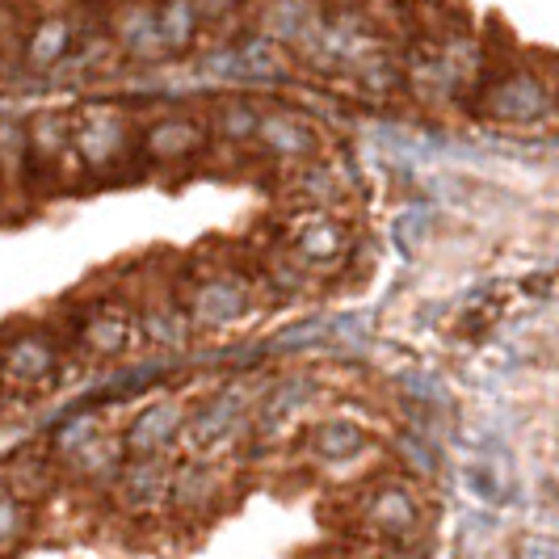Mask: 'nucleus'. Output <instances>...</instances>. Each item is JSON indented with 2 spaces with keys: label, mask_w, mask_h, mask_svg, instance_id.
I'll return each mask as SVG.
<instances>
[{
  "label": "nucleus",
  "mask_w": 559,
  "mask_h": 559,
  "mask_svg": "<svg viewBox=\"0 0 559 559\" xmlns=\"http://www.w3.org/2000/svg\"><path fill=\"white\" fill-rule=\"evenodd\" d=\"M349 518H354V531L362 543H383V547H400V551H408L429 526L417 484L395 476L358 488Z\"/></svg>",
  "instance_id": "obj_1"
},
{
  "label": "nucleus",
  "mask_w": 559,
  "mask_h": 559,
  "mask_svg": "<svg viewBox=\"0 0 559 559\" xmlns=\"http://www.w3.org/2000/svg\"><path fill=\"white\" fill-rule=\"evenodd\" d=\"M68 140H72V156L84 168H114L135 152L131 122L114 106H88L76 118H68Z\"/></svg>",
  "instance_id": "obj_2"
},
{
  "label": "nucleus",
  "mask_w": 559,
  "mask_h": 559,
  "mask_svg": "<svg viewBox=\"0 0 559 559\" xmlns=\"http://www.w3.org/2000/svg\"><path fill=\"white\" fill-rule=\"evenodd\" d=\"M59 370V345L51 333L34 329L17 333L0 345V388L9 392H34L47 388Z\"/></svg>",
  "instance_id": "obj_3"
},
{
  "label": "nucleus",
  "mask_w": 559,
  "mask_h": 559,
  "mask_svg": "<svg viewBox=\"0 0 559 559\" xmlns=\"http://www.w3.org/2000/svg\"><path fill=\"white\" fill-rule=\"evenodd\" d=\"M181 429H186V408L177 400H152L147 408H140L131 425L122 429V459L127 463H152V459H165L168 450L181 442Z\"/></svg>",
  "instance_id": "obj_4"
},
{
  "label": "nucleus",
  "mask_w": 559,
  "mask_h": 559,
  "mask_svg": "<svg viewBox=\"0 0 559 559\" xmlns=\"http://www.w3.org/2000/svg\"><path fill=\"white\" fill-rule=\"evenodd\" d=\"M286 249L308 270H336L349 257V231L324 211H304L286 224Z\"/></svg>",
  "instance_id": "obj_5"
},
{
  "label": "nucleus",
  "mask_w": 559,
  "mask_h": 559,
  "mask_svg": "<svg viewBox=\"0 0 559 559\" xmlns=\"http://www.w3.org/2000/svg\"><path fill=\"white\" fill-rule=\"evenodd\" d=\"M140 341V316L135 308L118 304V299H102L76 320V345L88 358H122L131 345Z\"/></svg>",
  "instance_id": "obj_6"
},
{
  "label": "nucleus",
  "mask_w": 559,
  "mask_h": 559,
  "mask_svg": "<svg viewBox=\"0 0 559 559\" xmlns=\"http://www.w3.org/2000/svg\"><path fill=\"white\" fill-rule=\"evenodd\" d=\"M249 417V404H245V395L236 392V388H227V392L211 395L198 413L186 417V429H181V442L190 450V459H206L211 450H219L245 425Z\"/></svg>",
  "instance_id": "obj_7"
},
{
  "label": "nucleus",
  "mask_w": 559,
  "mask_h": 559,
  "mask_svg": "<svg viewBox=\"0 0 559 559\" xmlns=\"http://www.w3.org/2000/svg\"><path fill=\"white\" fill-rule=\"evenodd\" d=\"M110 492L122 513H156L173 501V463L168 459L122 463L110 479Z\"/></svg>",
  "instance_id": "obj_8"
},
{
  "label": "nucleus",
  "mask_w": 559,
  "mask_h": 559,
  "mask_svg": "<svg viewBox=\"0 0 559 559\" xmlns=\"http://www.w3.org/2000/svg\"><path fill=\"white\" fill-rule=\"evenodd\" d=\"M245 311H249V286L231 278V274H215V278H202L190 290L186 316L202 329H224V324H236Z\"/></svg>",
  "instance_id": "obj_9"
},
{
  "label": "nucleus",
  "mask_w": 559,
  "mask_h": 559,
  "mask_svg": "<svg viewBox=\"0 0 559 559\" xmlns=\"http://www.w3.org/2000/svg\"><path fill=\"white\" fill-rule=\"evenodd\" d=\"M72 47H76V17H68V13H43L22 34V59L38 72L63 63L72 56Z\"/></svg>",
  "instance_id": "obj_10"
},
{
  "label": "nucleus",
  "mask_w": 559,
  "mask_h": 559,
  "mask_svg": "<svg viewBox=\"0 0 559 559\" xmlns=\"http://www.w3.org/2000/svg\"><path fill=\"white\" fill-rule=\"evenodd\" d=\"M202 140H206L202 127L190 122V118H160V122L147 127L143 152L152 160H186V156H194L198 147H202Z\"/></svg>",
  "instance_id": "obj_11"
},
{
  "label": "nucleus",
  "mask_w": 559,
  "mask_h": 559,
  "mask_svg": "<svg viewBox=\"0 0 559 559\" xmlns=\"http://www.w3.org/2000/svg\"><path fill=\"white\" fill-rule=\"evenodd\" d=\"M366 429L354 425V420H320L311 429V454L320 463H349L366 450Z\"/></svg>",
  "instance_id": "obj_12"
},
{
  "label": "nucleus",
  "mask_w": 559,
  "mask_h": 559,
  "mask_svg": "<svg viewBox=\"0 0 559 559\" xmlns=\"http://www.w3.org/2000/svg\"><path fill=\"white\" fill-rule=\"evenodd\" d=\"M547 106V93L531 76H509L488 93V110L497 118H538Z\"/></svg>",
  "instance_id": "obj_13"
},
{
  "label": "nucleus",
  "mask_w": 559,
  "mask_h": 559,
  "mask_svg": "<svg viewBox=\"0 0 559 559\" xmlns=\"http://www.w3.org/2000/svg\"><path fill=\"white\" fill-rule=\"evenodd\" d=\"M152 17H156V34H160V47L168 51H181V47H190L198 34V9L194 0H160V4H152Z\"/></svg>",
  "instance_id": "obj_14"
},
{
  "label": "nucleus",
  "mask_w": 559,
  "mask_h": 559,
  "mask_svg": "<svg viewBox=\"0 0 559 559\" xmlns=\"http://www.w3.org/2000/svg\"><path fill=\"white\" fill-rule=\"evenodd\" d=\"M252 131H257V140L265 143V147H274V152H311L316 147V131L304 118H295V114H270Z\"/></svg>",
  "instance_id": "obj_15"
},
{
  "label": "nucleus",
  "mask_w": 559,
  "mask_h": 559,
  "mask_svg": "<svg viewBox=\"0 0 559 559\" xmlns=\"http://www.w3.org/2000/svg\"><path fill=\"white\" fill-rule=\"evenodd\" d=\"M29 526H34V509L29 501H22L17 492H0V559H9L22 543L29 538Z\"/></svg>",
  "instance_id": "obj_16"
},
{
  "label": "nucleus",
  "mask_w": 559,
  "mask_h": 559,
  "mask_svg": "<svg viewBox=\"0 0 559 559\" xmlns=\"http://www.w3.org/2000/svg\"><path fill=\"white\" fill-rule=\"evenodd\" d=\"M93 438H102V417L97 413H76V417H68L63 425L51 429V450H56V459H72Z\"/></svg>",
  "instance_id": "obj_17"
}]
</instances>
